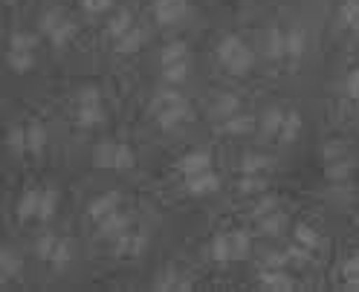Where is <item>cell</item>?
Wrapping results in <instances>:
<instances>
[{
	"mask_svg": "<svg viewBox=\"0 0 359 292\" xmlns=\"http://www.w3.org/2000/svg\"><path fill=\"white\" fill-rule=\"evenodd\" d=\"M58 211V191L55 188H41V211H38V220H53Z\"/></svg>",
	"mask_w": 359,
	"mask_h": 292,
	"instance_id": "4dcf8cb0",
	"label": "cell"
},
{
	"mask_svg": "<svg viewBox=\"0 0 359 292\" xmlns=\"http://www.w3.org/2000/svg\"><path fill=\"white\" fill-rule=\"evenodd\" d=\"M38 47V35L27 32V29H15L9 38V50H20V53H35Z\"/></svg>",
	"mask_w": 359,
	"mask_h": 292,
	"instance_id": "1f68e13d",
	"label": "cell"
},
{
	"mask_svg": "<svg viewBox=\"0 0 359 292\" xmlns=\"http://www.w3.org/2000/svg\"><path fill=\"white\" fill-rule=\"evenodd\" d=\"M6 64L15 73H29L35 67V53H20V50H6Z\"/></svg>",
	"mask_w": 359,
	"mask_h": 292,
	"instance_id": "f546056e",
	"label": "cell"
},
{
	"mask_svg": "<svg viewBox=\"0 0 359 292\" xmlns=\"http://www.w3.org/2000/svg\"><path fill=\"white\" fill-rule=\"evenodd\" d=\"M154 289L156 292H186V289H191V281H189L186 272H180V269L168 266V269H163V272L156 275Z\"/></svg>",
	"mask_w": 359,
	"mask_h": 292,
	"instance_id": "9a60e30c",
	"label": "cell"
},
{
	"mask_svg": "<svg viewBox=\"0 0 359 292\" xmlns=\"http://www.w3.org/2000/svg\"><path fill=\"white\" fill-rule=\"evenodd\" d=\"M206 258L215 263H232L235 260V249H232V232H217L212 237V243L206 246Z\"/></svg>",
	"mask_w": 359,
	"mask_h": 292,
	"instance_id": "2e32d148",
	"label": "cell"
},
{
	"mask_svg": "<svg viewBox=\"0 0 359 292\" xmlns=\"http://www.w3.org/2000/svg\"><path fill=\"white\" fill-rule=\"evenodd\" d=\"M217 61L223 64V70L232 76H246L255 67V53L252 47L238 35H226L217 43Z\"/></svg>",
	"mask_w": 359,
	"mask_h": 292,
	"instance_id": "5b68a950",
	"label": "cell"
},
{
	"mask_svg": "<svg viewBox=\"0 0 359 292\" xmlns=\"http://www.w3.org/2000/svg\"><path fill=\"white\" fill-rule=\"evenodd\" d=\"M220 176H217V171H200V174H189V176H183V191L186 194H191V197H206V194H215V191H220Z\"/></svg>",
	"mask_w": 359,
	"mask_h": 292,
	"instance_id": "7c38bea8",
	"label": "cell"
},
{
	"mask_svg": "<svg viewBox=\"0 0 359 292\" xmlns=\"http://www.w3.org/2000/svg\"><path fill=\"white\" fill-rule=\"evenodd\" d=\"M151 116L154 122L165 127V130H174L177 125H183L189 116H191V104L183 93H177V90L165 87L160 90L154 99H151Z\"/></svg>",
	"mask_w": 359,
	"mask_h": 292,
	"instance_id": "6da1fadb",
	"label": "cell"
},
{
	"mask_svg": "<svg viewBox=\"0 0 359 292\" xmlns=\"http://www.w3.org/2000/svg\"><path fill=\"white\" fill-rule=\"evenodd\" d=\"M114 4L116 0H81V9L87 15H104V12L114 9Z\"/></svg>",
	"mask_w": 359,
	"mask_h": 292,
	"instance_id": "d590c367",
	"label": "cell"
},
{
	"mask_svg": "<svg viewBox=\"0 0 359 292\" xmlns=\"http://www.w3.org/2000/svg\"><path fill=\"white\" fill-rule=\"evenodd\" d=\"M41 211V188H29L18 200V217L20 220H38Z\"/></svg>",
	"mask_w": 359,
	"mask_h": 292,
	"instance_id": "cb8c5ba5",
	"label": "cell"
},
{
	"mask_svg": "<svg viewBox=\"0 0 359 292\" xmlns=\"http://www.w3.org/2000/svg\"><path fill=\"white\" fill-rule=\"evenodd\" d=\"M35 255L38 260H43L47 266H53L55 272H64L67 266L73 263L76 258V243L64 235H55V232H43L38 240H35Z\"/></svg>",
	"mask_w": 359,
	"mask_h": 292,
	"instance_id": "277c9868",
	"label": "cell"
},
{
	"mask_svg": "<svg viewBox=\"0 0 359 292\" xmlns=\"http://www.w3.org/2000/svg\"><path fill=\"white\" fill-rule=\"evenodd\" d=\"M20 272H24V258L15 249H9V246H4V249H0V284L15 281Z\"/></svg>",
	"mask_w": 359,
	"mask_h": 292,
	"instance_id": "ffe728a7",
	"label": "cell"
},
{
	"mask_svg": "<svg viewBox=\"0 0 359 292\" xmlns=\"http://www.w3.org/2000/svg\"><path fill=\"white\" fill-rule=\"evenodd\" d=\"M264 47H266V55L273 61H284L287 58V29L273 27L264 38Z\"/></svg>",
	"mask_w": 359,
	"mask_h": 292,
	"instance_id": "7402d4cb",
	"label": "cell"
},
{
	"mask_svg": "<svg viewBox=\"0 0 359 292\" xmlns=\"http://www.w3.org/2000/svg\"><path fill=\"white\" fill-rule=\"evenodd\" d=\"M148 235L145 232H130V229H125L122 235H116L114 237V255H119V258H125V260H137V258H142L145 252H148Z\"/></svg>",
	"mask_w": 359,
	"mask_h": 292,
	"instance_id": "30bf717a",
	"label": "cell"
},
{
	"mask_svg": "<svg viewBox=\"0 0 359 292\" xmlns=\"http://www.w3.org/2000/svg\"><path fill=\"white\" fill-rule=\"evenodd\" d=\"M4 4H6V6H12V4H15V0H4Z\"/></svg>",
	"mask_w": 359,
	"mask_h": 292,
	"instance_id": "60d3db41",
	"label": "cell"
},
{
	"mask_svg": "<svg viewBox=\"0 0 359 292\" xmlns=\"http://www.w3.org/2000/svg\"><path fill=\"white\" fill-rule=\"evenodd\" d=\"M264 266H284V269H287V266H290V255H287V249H284V252H276V249H273V252H266V255H264Z\"/></svg>",
	"mask_w": 359,
	"mask_h": 292,
	"instance_id": "f35d334b",
	"label": "cell"
},
{
	"mask_svg": "<svg viewBox=\"0 0 359 292\" xmlns=\"http://www.w3.org/2000/svg\"><path fill=\"white\" fill-rule=\"evenodd\" d=\"M38 27H41V32L47 35V41L53 43V47H67L73 38H76V20L73 18H67L64 12H58V9H47L41 15V20H38Z\"/></svg>",
	"mask_w": 359,
	"mask_h": 292,
	"instance_id": "52a82bcc",
	"label": "cell"
},
{
	"mask_svg": "<svg viewBox=\"0 0 359 292\" xmlns=\"http://www.w3.org/2000/svg\"><path fill=\"white\" fill-rule=\"evenodd\" d=\"M273 209H281L278 206V197H273V194H264L258 203L252 206V220H258V217H264L266 211H273Z\"/></svg>",
	"mask_w": 359,
	"mask_h": 292,
	"instance_id": "e575fe53",
	"label": "cell"
},
{
	"mask_svg": "<svg viewBox=\"0 0 359 292\" xmlns=\"http://www.w3.org/2000/svg\"><path fill=\"white\" fill-rule=\"evenodd\" d=\"M119 209H122V194H119V191H104V194H99L96 200H90L87 217L96 223V220L114 214V211H119Z\"/></svg>",
	"mask_w": 359,
	"mask_h": 292,
	"instance_id": "5bb4252c",
	"label": "cell"
},
{
	"mask_svg": "<svg viewBox=\"0 0 359 292\" xmlns=\"http://www.w3.org/2000/svg\"><path fill=\"white\" fill-rule=\"evenodd\" d=\"M255 226H258V232L266 235V237H278V235L287 232L290 220H287V214H284L281 209H273V211H266L264 217H258V220H255Z\"/></svg>",
	"mask_w": 359,
	"mask_h": 292,
	"instance_id": "ac0fdd59",
	"label": "cell"
},
{
	"mask_svg": "<svg viewBox=\"0 0 359 292\" xmlns=\"http://www.w3.org/2000/svg\"><path fill=\"white\" fill-rule=\"evenodd\" d=\"M342 275H345V278H359V249L351 252V255L345 258V263H342Z\"/></svg>",
	"mask_w": 359,
	"mask_h": 292,
	"instance_id": "74e56055",
	"label": "cell"
},
{
	"mask_svg": "<svg viewBox=\"0 0 359 292\" xmlns=\"http://www.w3.org/2000/svg\"><path fill=\"white\" fill-rule=\"evenodd\" d=\"M145 43H148V29H145L142 24H137V27H130L122 38H116V53H119V55L140 53Z\"/></svg>",
	"mask_w": 359,
	"mask_h": 292,
	"instance_id": "e0dca14e",
	"label": "cell"
},
{
	"mask_svg": "<svg viewBox=\"0 0 359 292\" xmlns=\"http://www.w3.org/2000/svg\"><path fill=\"white\" fill-rule=\"evenodd\" d=\"M220 130L229 133V137H243V133L255 130V119L246 116V113H235V116H229V119L220 122Z\"/></svg>",
	"mask_w": 359,
	"mask_h": 292,
	"instance_id": "83f0119b",
	"label": "cell"
},
{
	"mask_svg": "<svg viewBox=\"0 0 359 292\" xmlns=\"http://www.w3.org/2000/svg\"><path fill=\"white\" fill-rule=\"evenodd\" d=\"M342 289H351V292H359V278H345V281H342Z\"/></svg>",
	"mask_w": 359,
	"mask_h": 292,
	"instance_id": "ab89813d",
	"label": "cell"
},
{
	"mask_svg": "<svg viewBox=\"0 0 359 292\" xmlns=\"http://www.w3.org/2000/svg\"><path fill=\"white\" fill-rule=\"evenodd\" d=\"M293 243L302 246V249H307V252H316L322 246V235L313 226H307V223H299V226L293 229Z\"/></svg>",
	"mask_w": 359,
	"mask_h": 292,
	"instance_id": "4316f807",
	"label": "cell"
},
{
	"mask_svg": "<svg viewBox=\"0 0 359 292\" xmlns=\"http://www.w3.org/2000/svg\"><path fill=\"white\" fill-rule=\"evenodd\" d=\"M266 179H269V176L241 174V191H243V194H264V191H266Z\"/></svg>",
	"mask_w": 359,
	"mask_h": 292,
	"instance_id": "836d02e7",
	"label": "cell"
},
{
	"mask_svg": "<svg viewBox=\"0 0 359 292\" xmlns=\"http://www.w3.org/2000/svg\"><path fill=\"white\" fill-rule=\"evenodd\" d=\"M9 151L24 156V153H41L47 148V130L41 125H27V127H12L9 139H6Z\"/></svg>",
	"mask_w": 359,
	"mask_h": 292,
	"instance_id": "9c48e42d",
	"label": "cell"
},
{
	"mask_svg": "<svg viewBox=\"0 0 359 292\" xmlns=\"http://www.w3.org/2000/svg\"><path fill=\"white\" fill-rule=\"evenodd\" d=\"M339 24L359 35V0H342V6H339Z\"/></svg>",
	"mask_w": 359,
	"mask_h": 292,
	"instance_id": "f1b7e54d",
	"label": "cell"
},
{
	"mask_svg": "<svg viewBox=\"0 0 359 292\" xmlns=\"http://www.w3.org/2000/svg\"><path fill=\"white\" fill-rule=\"evenodd\" d=\"M307 29L304 27H290L287 29V58H302L307 53Z\"/></svg>",
	"mask_w": 359,
	"mask_h": 292,
	"instance_id": "484cf974",
	"label": "cell"
},
{
	"mask_svg": "<svg viewBox=\"0 0 359 292\" xmlns=\"http://www.w3.org/2000/svg\"><path fill=\"white\" fill-rule=\"evenodd\" d=\"M209 168H212V153L209 151H189L186 156H180V162H177V171L183 176L209 171Z\"/></svg>",
	"mask_w": 359,
	"mask_h": 292,
	"instance_id": "d6986e66",
	"label": "cell"
},
{
	"mask_svg": "<svg viewBox=\"0 0 359 292\" xmlns=\"http://www.w3.org/2000/svg\"><path fill=\"white\" fill-rule=\"evenodd\" d=\"M302 127H304L302 113L293 107H269L261 116V130L278 142H293L302 133Z\"/></svg>",
	"mask_w": 359,
	"mask_h": 292,
	"instance_id": "3957f363",
	"label": "cell"
},
{
	"mask_svg": "<svg viewBox=\"0 0 359 292\" xmlns=\"http://www.w3.org/2000/svg\"><path fill=\"white\" fill-rule=\"evenodd\" d=\"M189 15V0H154V18L156 24L174 27Z\"/></svg>",
	"mask_w": 359,
	"mask_h": 292,
	"instance_id": "4fadbf2b",
	"label": "cell"
},
{
	"mask_svg": "<svg viewBox=\"0 0 359 292\" xmlns=\"http://www.w3.org/2000/svg\"><path fill=\"white\" fill-rule=\"evenodd\" d=\"M191 67H194V55L186 41H168L160 50V76L165 84L171 87L183 84L191 76Z\"/></svg>",
	"mask_w": 359,
	"mask_h": 292,
	"instance_id": "7a4b0ae2",
	"label": "cell"
},
{
	"mask_svg": "<svg viewBox=\"0 0 359 292\" xmlns=\"http://www.w3.org/2000/svg\"><path fill=\"white\" fill-rule=\"evenodd\" d=\"M73 116H76L79 127H99L104 122V102H102L96 87H84L76 93Z\"/></svg>",
	"mask_w": 359,
	"mask_h": 292,
	"instance_id": "8992f818",
	"label": "cell"
},
{
	"mask_svg": "<svg viewBox=\"0 0 359 292\" xmlns=\"http://www.w3.org/2000/svg\"><path fill=\"white\" fill-rule=\"evenodd\" d=\"M258 289L264 292H290V289H296V281L290 278V272L284 266H264L258 269Z\"/></svg>",
	"mask_w": 359,
	"mask_h": 292,
	"instance_id": "8fae6325",
	"label": "cell"
},
{
	"mask_svg": "<svg viewBox=\"0 0 359 292\" xmlns=\"http://www.w3.org/2000/svg\"><path fill=\"white\" fill-rule=\"evenodd\" d=\"M93 162L104 171H130L137 165V153L125 142H102L93 153Z\"/></svg>",
	"mask_w": 359,
	"mask_h": 292,
	"instance_id": "ba28073f",
	"label": "cell"
},
{
	"mask_svg": "<svg viewBox=\"0 0 359 292\" xmlns=\"http://www.w3.org/2000/svg\"><path fill=\"white\" fill-rule=\"evenodd\" d=\"M345 93H348V99L359 107V67L348 73V78H345Z\"/></svg>",
	"mask_w": 359,
	"mask_h": 292,
	"instance_id": "8d00e7d4",
	"label": "cell"
},
{
	"mask_svg": "<svg viewBox=\"0 0 359 292\" xmlns=\"http://www.w3.org/2000/svg\"><path fill=\"white\" fill-rule=\"evenodd\" d=\"M215 116L223 122V119H229V116H235V113H241V102L232 96V93H223L217 102H215Z\"/></svg>",
	"mask_w": 359,
	"mask_h": 292,
	"instance_id": "d6a6232c",
	"label": "cell"
},
{
	"mask_svg": "<svg viewBox=\"0 0 359 292\" xmlns=\"http://www.w3.org/2000/svg\"><path fill=\"white\" fill-rule=\"evenodd\" d=\"M269 171H273V160L264 153H246L241 162V174H250V176H269Z\"/></svg>",
	"mask_w": 359,
	"mask_h": 292,
	"instance_id": "d4e9b609",
	"label": "cell"
},
{
	"mask_svg": "<svg viewBox=\"0 0 359 292\" xmlns=\"http://www.w3.org/2000/svg\"><path fill=\"white\" fill-rule=\"evenodd\" d=\"M128 226H130V220H128V214L119 209V211H114V214H107V217L96 220V235H99V237H110V240H114V237H116V235H122Z\"/></svg>",
	"mask_w": 359,
	"mask_h": 292,
	"instance_id": "44dd1931",
	"label": "cell"
},
{
	"mask_svg": "<svg viewBox=\"0 0 359 292\" xmlns=\"http://www.w3.org/2000/svg\"><path fill=\"white\" fill-rule=\"evenodd\" d=\"M130 27H137V18H133V12L130 9H116L114 15H110V20H107V35L110 38H122Z\"/></svg>",
	"mask_w": 359,
	"mask_h": 292,
	"instance_id": "603a6c76",
	"label": "cell"
}]
</instances>
